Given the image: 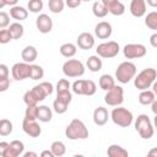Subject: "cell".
Wrapping results in <instances>:
<instances>
[{"label":"cell","mask_w":157,"mask_h":157,"mask_svg":"<svg viewBox=\"0 0 157 157\" xmlns=\"http://www.w3.org/2000/svg\"><path fill=\"white\" fill-rule=\"evenodd\" d=\"M157 80V71L153 67H146L140 71L134 78V86L140 91H146L152 87L153 82Z\"/></svg>","instance_id":"1"},{"label":"cell","mask_w":157,"mask_h":157,"mask_svg":"<svg viewBox=\"0 0 157 157\" xmlns=\"http://www.w3.org/2000/svg\"><path fill=\"white\" fill-rule=\"evenodd\" d=\"M65 135L69 140H85L88 137V129L80 119H72L65 129Z\"/></svg>","instance_id":"2"},{"label":"cell","mask_w":157,"mask_h":157,"mask_svg":"<svg viewBox=\"0 0 157 157\" xmlns=\"http://www.w3.org/2000/svg\"><path fill=\"white\" fill-rule=\"evenodd\" d=\"M135 130L139 132L140 137L144 140H148L153 136L155 128H153V124L151 123L147 114L137 115V118L135 120Z\"/></svg>","instance_id":"3"},{"label":"cell","mask_w":157,"mask_h":157,"mask_svg":"<svg viewBox=\"0 0 157 157\" xmlns=\"http://www.w3.org/2000/svg\"><path fill=\"white\" fill-rule=\"evenodd\" d=\"M136 76V65L131 61H123L115 70V78L120 83H128Z\"/></svg>","instance_id":"4"},{"label":"cell","mask_w":157,"mask_h":157,"mask_svg":"<svg viewBox=\"0 0 157 157\" xmlns=\"http://www.w3.org/2000/svg\"><path fill=\"white\" fill-rule=\"evenodd\" d=\"M110 119L118 126L129 128L132 124L134 117L129 109H126L124 107H117V108H113V110L110 113Z\"/></svg>","instance_id":"5"},{"label":"cell","mask_w":157,"mask_h":157,"mask_svg":"<svg viewBox=\"0 0 157 157\" xmlns=\"http://www.w3.org/2000/svg\"><path fill=\"white\" fill-rule=\"evenodd\" d=\"M72 92L78 96H93L97 91V86L92 80L78 78L71 85Z\"/></svg>","instance_id":"6"},{"label":"cell","mask_w":157,"mask_h":157,"mask_svg":"<svg viewBox=\"0 0 157 157\" xmlns=\"http://www.w3.org/2000/svg\"><path fill=\"white\" fill-rule=\"evenodd\" d=\"M120 47L117 42L114 40H108L104 43H101L97 45L96 48V53L99 58H104V59H112L115 58L119 54Z\"/></svg>","instance_id":"7"},{"label":"cell","mask_w":157,"mask_h":157,"mask_svg":"<svg viewBox=\"0 0 157 157\" xmlns=\"http://www.w3.org/2000/svg\"><path fill=\"white\" fill-rule=\"evenodd\" d=\"M63 74L66 77H80L85 74V65L77 59H69L63 64Z\"/></svg>","instance_id":"8"},{"label":"cell","mask_w":157,"mask_h":157,"mask_svg":"<svg viewBox=\"0 0 157 157\" xmlns=\"http://www.w3.org/2000/svg\"><path fill=\"white\" fill-rule=\"evenodd\" d=\"M147 53V49L144 44L140 43H129L123 48V54L126 59H140L144 58Z\"/></svg>","instance_id":"9"},{"label":"cell","mask_w":157,"mask_h":157,"mask_svg":"<svg viewBox=\"0 0 157 157\" xmlns=\"http://www.w3.org/2000/svg\"><path fill=\"white\" fill-rule=\"evenodd\" d=\"M104 102L110 107H120L124 102V90L121 86L115 85L110 91L105 92Z\"/></svg>","instance_id":"10"},{"label":"cell","mask_w":157,"mask_h":157,"mask_svg":"<svg viewBox=\"0 0 157 157\" xmlns=\"http://www.w3.org/2000/svg\"><path fill=\"white\" fill-rule=\"evenodd\" d=\"M11 75L12 78L16 81H22L25 78H28L31 75V64L27 63H16L11 67Z\"/></svg>","instance_id":"11"},{"label":"cell","mask_w":157,"mask_h":157,"mask_svg":"<svg viewBox=\"0 0 157 157\" xmlns=\"http://www.w3.org/2000/svg\"><path fill=\"white\" fill-rule=\"evenodd\" d=\"M31 91H32L33 96L36 97V99H37L38 103H39V102L44 101L48 96H50V94L53 93L54 87H53V85H52L50 82L44 81V82H40L39 85H36Z\"/></svg>","instance_id":"12"},{"label":"cell","mask_w":157,"mask_h":157,"mask_svg":"<svg viewBox=\"0 0 157 157\" xmlns=\"http://www.w3.org/2000/svg\"><path fill=\"white\" fill-rule=\"evenodd\" d=\"M36 26H37V29L43 33V34H47L52 31L53 28V20L47 15V13H40L37 18H36Z\"/></svg>","instance_id":"13"},{"label":"cell","mask_w":157,"mask_h":157,"mask_svg":"<svg viewBox=\"0 0 157 157\" xmlns=\"http://www.w3.org/2000/svg\"><path fill=\"white\" fill-rule=\"evenodd\" d=\"M76 44L80 49L90 50L94 47V37L90 32H82L78 34V37L76 39Z\"/></svg>","instance_id":"14"},{"label":"cell","mask_w":157,"mask_h":157,"mask_svg":"<svg viewBox=\"0 0 157 157\" xmlns=\"http://www.w3.org/2000/svg\"><path fill=\"white\" fill-rule=\"evenodd\" d=\"M22 130L25 131V134H27L31 137H38L42 134V128L37 123V120L32 121V120L23 119V121H22Z\"/></svg>","instance_id":"15"},{"label":"cell","mask_w":157,"mask_h":157,"mask_svg":"<svg viewBox=\"0 0 157 157\" xmlns=\"http://www.w3.org/2000/svg\"><path fill=\"white\" fill-rule=\"evenodd\" d=\"M112 32H113L112 25L109 22H107V21H101L94 27V34L99 39H107V38H109L112 36Z\"/></svg>","instance_id":"16"},{"label":"cell","mask_w":157,"mask_h":157,"mask_svg":"<svg viewBox=\"0 0 157 157\" xmlns=\"http://www.w3.org/2000/svg\"><path fill=\"white\" fill-rule=\"evenodd\" d=\"M107 10L114 16H121L125 12V5L119 0H104Z\"/></svg>","instance_id":"17"},{"label":"cell","mask_w":157,"mask_h":157,"mask_svg":"<svg viewBox=\"0 0 157 157\" xmlns=\"http://www.w3.org/2000/svg\"><path fill=\"white\" fill-rule=\"evenodd\" d=\"M109 113L107 110V108L104 107H97L93 110V123L98 126H103L107 124L108 119H109Z\"/></svg>","instance_id":"18"},{"label":"cell","mask_w":157,"mask_h":157,"mask_svg":"<svg viewBox=\"0 0 157 157\" xmlns=\"http://www.w3.org/2000/svg\"><path fill=\"white\" fill-rule=\"evenodd\" d=\"M130 13L134 17H142L146 13V1L145 0H132L130 2Z\"/></svg>","instance_id":"19"},{"label":"cell","mask_w":157,"mask_h":157,"mask_svg":"<svg viewBox=\"0 0 157 157\" xmlns=\"http://www.w3.org/2000/svg\"><path fill=\"white\" fill-rule=\"evenodd\" d=\"M37 56H38V52L33 45H27L21 52V58L23 63H27V64H32L37 59Z\"/></svg>","instance_id":"20"},{"label":"cell","mask_w":157,"mask_h":157,"mask_svg":"<svg viewBox=\"0 0 157 157\" xmlns=\"http://www.w3.org/2000/svg\"><path fill=\"white\" fill-rule=\"evenodd\" d=\"M92 12L96 17L98 18H103L108 15V10H107V6L104 4V0H98V1H94L93 5H92Z\"/></svg>","instance_id":"21"},{"label":"cell","mask_w":157,"mask_h":157,"mask_svg":"<svg viewBox=\"0 0 157 157\" xmlns=\"http://www.w3.org/2000/svg\"><path fill=\"white\" fill-rule=\"evenodd\" d=\"M107 156L108 157H129V152L120 145L114 144L107 148Z\"/></svg>","instance_id":"22"},{"label":"cell","mask_w":157,"mask_h":157,"mask_svg":"<svg viewBox=\"0 0 157 157\" xmlns=\"http://www.w3.org/2000/svg\"><path fill=\"white\" fill-rule=\"evenodd\" d=\"M10 16L17 21H23L28 17V10H26L23 6L16 5L10 9Z\"/></svg>","instance_id":"23"},{"label":"cell","mask_w":157,"mask_h":157,"mask_svg":"<svg viewBox=\"0 0 157 157\" xmlns=\"http://www.w3.org/2000/svg\"><path fill=\"white\" fill-rule=\"evenodd\" d=\"M86 66L88 67L90 71L92 72H98L102 66H103V63H102V59L98 56V55H91L87 61H86Z\"/></svg>","instance_id":"24"},{"label":"cell","mask_w":157,"mask_h":157,"mask_svg":"<svg viewBox=\"0 0 157 157\" xmlns=\"http://www.w3.org/2000/svg\"><path fill=\"white\" fill-rule=\"evenodd\" d=\"M98 85H99V87H101L103 91L108 92V91H110V90L115 86V81H114V78H113L112 75L104 74V75H102V76L99 77Z\"/></svg>","instance_id":"25"},{"label":"cell","mask_w":157,"mask_h":157,"mask_svg":"<svg viewBox=\"0 0 157 157\" xmlns=\"http://www.w3.org/2000/svg\"><path fill=\"white\" fill-rule=\"evenodd\" d=\"M139 103L142 104V105H150L155 102L156 99V96L155 93L152 92V90H146V91H141L140 94H139Z\"/></svg>","instance_id":"26"},{"label":"cell","mask_w":157,"mask_h":157,"mask_svg":"<svg viewBox=\"0 0 157 157\" xmlns=\"http://www.w3.org/2000/svg\"><path fill=\"white\" fill-rule=\"evenodd\" d=\"M59 50H60V54L64 58H69L70 59V58H72V56L76 55L77 47L75 44H72V43H64V44L60 45Z\"/></svg>","instance_id":"27"},{"label":"cell","mask_w":157,"mask_h":157,"mask_svg":"<svg viewBox=\"0 0 157 157\" xmlns=\"http://www.w3.org/2000/svg\"><path fill=\"white\" fill-rule=\"evenodd\" d=\"M53 118L52 109L48 105H39L38 107V120L42 123H48Z\"/></svg>","instance_id":"28"},{"label":"cell","mask_w":157,"mask_h":157,"mask_svg":"<svg viewBox=\"0 0 157 157\" xmlns=\"http://www.w3.org/2000/svg\"><path fill=\"white\" fill-rule=\"evenodd\" d=\"M7 29L10 31V33L12 36V39H20V38H22V36L25 33V28H23V26L20 22L11 23Z\"/></svg>","instance_id":"29"},{"label":"cell","mask_w":157,"mask_h":157,"mask_svg":"<svg viewBox=\"0 0 157 157\" xmlns=\"http://www.w3.org/2000/svg\"><path fill=\"white\" fill-rule=\"evenodd\" d=\"M50 151L55 155V157H61L66 152V146L63 141H54L50 145Z\"/></svg>","instance_id":"30"},{"label":"cell","mask_w":157,"mask_h":157,"mask_svg":"<svg viewBox=\"0 0 157 157\" xmlns=\"http://www.w3.org/2000/svg\"><path fill=\"white\" fill-rule=\"evenodd\" d=\"M145 25L153 31H157V11H151L145 17Z\"/></svg>","instance_id":"31"},{"label":"cell","mask_w":157,"mask_h":157,"mask_svg":"<svg viewBox=\"0 0 157 157\" xmlns=\"http://www.w3.org/2000/svg\"><path fill=\"white\" fill-rule=\"evenodd\" d=\"M65 2L63 0H49L48 1V7L53 13H60L64 10Z\"/></svg>","instance_id":"32"},{"label":"cell","mask_w":157,"mask_h":157,"mask_svg":"<svg viewBox=\"0 0 157 157\" xmlns=\"http://www.w3.org/2000/svg\"><path fill=\"white\" fill-rule=\"evenodd\" d=\"M12 123L9 119H1L0 120V135L1 136H7L12 132Z\"/></svg>","instance_id":"33"},{"label":"cell","mask_w":157,"mask_h":157,"mask_svg":"<svg viewBox=\"0 0 157 157\" xmlns=\"http://www.w3.org/2000/svg\"><path fill=\"white\" fill-rule=\"evenodd\" d=\"M44 76V70L42 66L37 65V64H31V75H29V78L32 80H39V78H43Z\"/></svg>","instance_id":"34"},{"label":"cell","mask_w":157,"mask_h":157,"mask_svg":"<svg viewBox=\"0 0 157 157\" xmlns=\"http://www.w3.org/2000/svg\"><path fill=\"white\" fill-rule=\"evenodd\" d=\"M25 119L27 120H38V105L37 107H27L25 110Z\"/></svg>","instance_id":"35"},{"label":"cell","mask_w":157,"mask_h":157,"mask_svg":"<svg viewBox=\"0 0 157 157\" xmlns=\"http://www.w3.org/2000/svg\"><path fill=\"white\" fill-rule=\"evenodd\" d=\"M27 6H28V10H29L31 12L38 13V12H40L42 9H43V1H42V0H29L28 4H27Z\"/></svg>","instance_id":"36"},{"label":"cell","mask_w":157,"mask_h":157,"mask_svg":"<svg viewBox=\"0 0 157 157\" xmlns=\"http://www.w3.org/2000/svg\"><path fill=\"white\" fill-rule=\"evenodd\" d=\"M23 102H25V104L27 107H37V104H38V101L36 99V97L33 96V93H32L31 90L27 91V92H25V94H23Z\"/></svg>","instance_id":"37"},{"label":"cell","mask_w":157,"mask_h":157,"mask_svg":"<svg viewBox=\"0 0 157 157\" xmlns=\"http://www.w3.org/2000/svg\"><path fill=\"white\" fill-rule=\"evenodd\" d=\"M67 108H69V104H66V103H64V102H61V101H59V99H56V98H55V101L53 102V109H54V112L58 113V114H64V113H66Z\"/></svg>","instance_id":"38"},{"label":"cell","mask_w":157,"mask_h":157,"mask_svg":"<svg viewBox=\"0 0 157 157\" xmlns=\"http://www.w3.org/2000/svg\"><path fill=\"white\" fill-rule=\"evenodd\" d=\"M70 87H71L70 82L66 78H61V80L58 81L55 90H56V93H63V92H69Z\"/></svg>","instance_id":"39"},{"label":"cell","mask_w":157,"mask_h":157,"mask_svg":"<svg viewBox=\"0 0 157 157\" xmlns=\"http://www.w3.org/2000/svg\"><path fill=\"white\" fill-rule=\"evenodd\" d=\"M10 25V16L9 13H6L5 11L0 12V28L1 29H6V27Z\"/></svg>","instance_id":"40"},{"label":"cell","mask_w":157,"mask_h":157,"mask_svg":"<svg viewBox=\"0 0 157 157\" xmlns=\"http://www.w3.org/2000/svg\"><path fill=\"white\" fill-rule=\"evenodd\" d=\"M56 99H59V101H61L66 104H70L71 101H72V94H71L70 91L69 92H63V93H56Z\"/></svg>","instance_id":"41"},{"label":"cell","mask_w":157,"mask_h":157,"mask_svg":"<svg viewBox=\"0 0 157 157\" xmlns=\"http://www.w3.org/2000/svg\"><path fill=\"white\" fill-rule=\"evenodd\" d=\"M10 147L13 148L18 155H21V153L25 151V145H23V142L20 141V140H13V141H11V142H10Z\"/></svg>","instance_id":"42"},{"label":"cell","mask_w":157,"mask_h":157,"mask_svg":"<svg viewBox=\"0 0 157 157\" xmlns=\"http://www.w3.org/2000/svg\"><path fill=\"white\" fill-rule=\"evenodd\" d=\"M11 39H12V36H11V33H10L9 29H1L0 31V43L1 44H6Z\"/></svg>","instance_id":"43"},{"label":"cell","mask_w":157,"mask_h":157,"mask_svg":"<svg viewBox=\"0 0 157 157\" xmlns=\"http://www.w3.org/2000/svg\"><path fill=\"white\" fill-rule=\"evenodd\" d=\"M1 155V157H18L20 155L13 150V148H11L10 146H9V148L5 151V152H2V153H0Z\"/></svg>","instance_id":"44"},{"label":"cell","mask_w":157,"mask_h":157,"mask_svg":"<svg viewBox=\"0 0 157 157\" xmlns=\"http://www.w3.org/2000/svg\"><path fill=\"white\" fill-rule=\"evenodd\" d=\"M10 87V78H0V92H5Z\"/></svg>","instance_id":"45"},{"label":"cell","mask_w":157,"mask_h":157,"mask_svg":"<svg viewBox=\"0 0 157 157\" xmlns=\"http://www.w3.org/2000/svg\"><path fill=\"white\" fill-rule=\"evenodd\" d=\"M9 77V67L5 64H0V78Z\"/></svg>","instance_id":"46"},{"label":"cell","mask_w":157,"mask_h":157,"mask_svg":"<svg viewBox=\"0 0 157 157\" xmlns=\"http://www.w3.org/2000/svg\"><path fill=\"white\" fill-rule=\"evenodd\" d=\"M65 4H66L69 7L75 9V7H78V6L81 5V0H67Z\"/></svg>","instance_id":"47"},{"label":"cell","mask_w":157,"mask_h":157,"mask_svg":"<svg viewBox=\"0 0 157 157\" xmlns=\"http://www.w3.org/2000/svg\"><path fill=\"white\" fill-rule=\"evenodd\" d=\"M150 44L153 48H157V32H155L153 34H151V37H150Z\"/></svg>","instance_id":"48"},{"label":"cell","mask_w":157,"mask_h":157,"mask_svg":"<svg viewBox=\"0 0 157 157\" xmlns=\"http://www.w3.org/2000/svg\"><path fill=\"white\" fill-rule=\"evenodd\" d=\"M39 157H55V155L50 150H43L39 155Z\"/></svg>","instance_id":"49"},{"label":"cell","mask_w":157,"mask_h":157,"mask_svg":"<svg viewBox=\"0 0 157 157\" xmlns=\"http://www.w3.org/2000/svg\"><path fill=\"white\" fill-rule=\"evenodd\" d=\"M9 146H10L9 142H6V141H1V142H0V153L5 152V151L9 148Z\"/></svg>","instance_id":"50"},{"label":"cell","mask_w":157,"mask_h":157,"mask_svg":"<svg viewBox=\"0 0 157 157\" xmlns=\"http://www.w3.org/2000/svg\"><path fill=\"white\" fill-rule=\"evenodd\" d=\"M146 157H157V147H152V148L147 152Z\"/></svg>","instance_id":"51"},{"label":"cell","mask_w":157,"mask_h":157,"mask_svg":"<svg viewBox=\"0 0 157 157\" xmlns=\"http://www.w3.org/2000/svg\"><path fill=\"white\" fill-rule=\"evenodd\" d=\"M22 157H38V155H37L34 151H27V152L23 153Z\"/></svg>","instance_id":"52"},{"label":"cell","mask_w":157,"mask_h":157,"mask_svg":"<svg viewBox=\"0 0 157 157\" xmlns=\"http://www.w3.org/2000/svg\"><path fill=\"white\" fill-rule=\"evenodd\" d=\"M146 5L151 7H157V0H146Z\"/></svg>","instance_id":"53"},{"label":"cell","mask_w":157,"mask_h":157,"mask_svg":"<svg viewBox=\"0 0 157 157\" xmlns=\"http://www.w3.org/2000/svg\"><path fill=\"white\" fill-rule=\"evenodd\" d=\"M151 110L153 112L155 115H157V99H155V102L151 104Z\"/></svg>","instance_id":"54"},{"label":"cell","mask_w":157,"mask_h":157,"mask_svg":"<svg viewBox=\"0 0 157 157\" xmlns=\"http://www.w3.org/2000/svg\"><path fill=\"white\" fill-rule=\"evenodd\" d=\"M152 92L155 93V96H157V80L153 82V85H152Z\"/></svg>","instance_id":"55"},{"label":"cell","mask_w":157,"mask_h":157,"mask_svg":"<svg viewBox=\"0 0 157 157\" xmlns=\"http://www.w3.org/2000/svg\"><path fill=\"white\" fill-rule=\"evenodd\" d=\"M153 128L157 129V115H155V118H153Z\"/></svg>","instance_id":"56"},{"label":"cell","mask_w":157,"mask_h":157,"mask_svg":"<svg viewBox=\"0 0 157 157\" xmlns=\"http://www.w3.org/2000/svg\"><path fill=\"white\" fill-rule=\"evenodd\" d=\"M72 157H85L83 155H75V156H72Z\"/></svg>","instance_id":"57"}]
</instances>
